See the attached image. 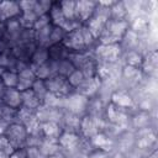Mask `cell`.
<instances>
[{
  "label": "cell",
  "mask_w": 158,
  "mask_h": 158,
  "mask_svg": "<svg viewBox=\"0 0 158 158\" xmlns=\"http://www.w3.org/2000/svg\"><path fill=\"white\" fill-rule=\"evenodd\" d=\"M35 2L36 0H23V1H19L21 12L22 11H32L35 7Z\"/></svg>",
  "instance_id": "27"
},
{
  "label": "cell",
  "mask_w": 158,
  "mask_h": 158,
  "mask_svg": "<svg viewBox=\"0 0 158 158\" xmlns=\"http://www.w3.org/2000/svg\"><path fill=\"white\" fill-rule=\"evenodd\" d=\"M52 28H53V25L49 23V25H47L44 27H41L38 30H33L36 46L48 47V44H49V36H51Z\"/></svg>",
  "instance_id": "12"
},
{
  "label": "cell",
  "mask_w": 158,
  "mask_h": 158,
  "mask_svg": "<svg viewBox=\"0 0 158 158\" xmlns=\"http://www.w3.org/2000/svg\"><path fill=\"white\" fill-rule=\"evenodd\" d=\"M27 158H47L46 153L40 146H26L25 147Z\"/></svg>",
  "instance_id": "24"
},
{
  "label": "cell",
  "mask_w": 158,
  "mask_h": 158,
  "mask_svg": "<svg viewBox=\"0 0 158 158\" xmlns=\"http://www.w3.org/2000/svg\"><path fill=\"white\" fill-rule=\"evenodd\" d=\"M0 151H2V152H5V153H7L9 156L15 151L14 146L9 142V139H7L4 135H0Z\"/></svg>",
  "instance_id": "25"
},
{
  "label": "cell",
  "mask_w": 158,
  "mask_h": 158,
  "mask_svg": "<svg viewBox=\"0 0 158 158\" xmlns=\"http://www.w3.org/2000/svg\"><path fill=\"white\" fill-rule=\"evenodd\" d=\"M5 91H6V86L4 85V83L0 79V104H2V98H4Z\"/></svg>",
  "instance_id": "30"
},
{
  "label": "cell",
  "mask_w": 158,
  "mask_h": 158,
  "mask_svg": "<svg viewBox=\"0 0 158 158\" xmlns=\"http://www.w3.org/2000/svg\"><path fill=\"white\" fill-rule=\"evenodd\" d=\"M98 1L79 0L77 1V21L79 23H85L94 14Z\"/></svg>",
  "instance_id": "7"
},
{
  "label": "cell",
  "mask_w": 158,
  "mask_h": 158,
  "mask_svg": "<svg viewBox=\"0 0 158 158\" xmlns=\"http://www.w3.org/2000/svg\"><path fill=\"white\" fill-rule=\"evenodd\" d=\"M21 99H22V107L30 109L32 111H37L38 107L42 105V101L33 94L31 89L26 91H21Z\"/></svg>",
  "instance_id": "13"
},
{
  "label": "cell",
  "mask_w": 158,
  "mask_h": 158,
  "mask_svg": "<svg viewBox=\"0 0 158 158\" xmlns=\"http://www.w3.org/2000/svg\"><path fill=\"white\" fill-rule=\"evenodd\" d=\"M85 158H109V153H106V152H104L101 149L94 148L91 152H89L85 156Z\"/></svg>",
  "instance_id": "26"
},
{
  "label": "cell",
  "mask_w": 158,
  "mask_h": 158,
  "mask_svg": "<svg viewBox=\"0 0 158 158\" xmlns=\"http://www.w3.org/2000/svg\"><path fill=\"white\" fill-rule=\"evenodd\" d=\"M47 158H67V156L60 151V149H58V151H56L54 153H52V154H49Z\"/></svg>",
  "instance_id": "29"
},
{
  "label": "cell",
  "mask_w": 158,
  "mask_h": 158,
  "mask_svg": "<svg viewBox=\"0 0 158 158\" xmlns=\"http://www.w3.org/2000/svg\"><path fill=\"white\" fill-rule=\"evenodd\" d=\"M10 158H27L25 147H23V148H16V149L10 154Z\"/></svg>",
  "instance_id": "28"
},
{
  "label": "cell",
  "mask_w": 158,
  "mask_h": 158,
  "mask_svg": "<svg viewBox=\"0 0 158 158\" xmlns=\"http://www.w3.org/2000/svg\"><path fill=\"white\" fill-rule=\"evenodd\" d=\"M4 136L9 139V142L14 146V148H23L26 146V139L28 136V132L26 127L19 122H12L7 126L6 131L4 132Z\"/></svg>",
  "instance_id": "4"
},
{
  "label": "cell",
  "mask_w": 158,
  "mask_h": 158,
  "mask_svg": "<svg viewBox=\"0 0 158 158\" xmlns=\"http://www.w3.org/2000/svg\"><path fill=\"white\" fill-rule=\"evenodd\" d=\"M49 60V53H48V47H42V46H37L30 58V65H40V64H44Z\"/></svg>",
  "instance_id": "14"
},
{
  "label": "cell",
  "mask_w": 158,
  "mask_h": 158,
  "mask_svg": "<svg viewBox=\"0 0 158 158\" xmlns=\"http://www.w3.org/2000/svg\"><path fill=\"white\" fill-rule=\"evenodd\" d=\"M52 4H53V1H49V0H36L35 7H33V12L37 16L47 15L49 12V9H51Z\"/></svg>",
  "instance_id": "23"
},
{
  "label": "cell",
  "mask_w": 158,
  "mask_h": 158,
  "mask_svg": "<svg viewBox=\"0 0 158 158\" xmlns=\"http://www.w3.org/2000/svg\"><path fill=\"white\" fill-rule=\"evenodd\" d=\"M40 128L44 136V138L51 139L57 142L60 133H62V127L58 122H43L40 123Z\"/></svg>",
  "instance_id": "11"
},
{
  "label": "cell",
  "mask_w": 158,
  "mask_h": 158,
  "mask_svg": "<svg viewBox=\"0 0 158 158\" xmlns=\"http://www.w3.org/2000/svg\"><path fill=\"white\" fill-rule=\"evenodd\" d=\"M21 14L19 1H0V23L17 19Z\"/></svg>",
  "instance_id": "8"
},
{
  "label": "cell",
  "mask_w": 158,
  "mask_h": 158,
  "mask_svg": "<svg viewBox=\"0 0 158 158\" xmlns=\"http://www.w3.org/2000/svg\"><path fill=\"white\" fill-rule=\"evenodd\" d=\"M67 80L69 83V85L73 88V90H77L85 80V75L83 74L81 70L79 69H74L68 77H67Z\"/></svg>",
  "instance_id": "20"
},
{
  "label": "cell",
  "mask_w": 158,
  "mask_h": 158,
  "mask_svg": "<svg viewBox=\"0 0 158 158\" xmlns=\"http://www.w3.org/2000/svg\"><path fill=\"white\" fill-rule=\"evenodd\" d=\"M79 27V26H78ZM74 28L73 31L68 32L64 41L62 42V44L68 49L69 53H74V52H86L89 51L83 41V37L80 35L79 28Z\"/></svg>",
  "instance_id": "5"
},
{
  "label": "cell",
  "mask_w": 158,
  "mask_h": 158,
  "mask_svg": "<svg viewBox=\"0 0 158 158\" xmlns=\"http://www.w3.org/2000/svg\"><path fill=\"white\" fill-rule=\"evenodd\" d=\"M2 106H4V104H0V120L2 118Z\"/></svg>",
  "instance_id": "32"
},
{
  "label": "cell",
  "mask_w": 158,
  "mask_h": 158,
  "mask_svg": "<svg viewBox=\"0 0 158 158\" xmlns=\"http://www.w3.org/2000/svg\"><path fill=\"white\" fill-rule=\"evenodd\" d=\"M0 79L4 83V85L9 88H16L17 86V72L11 70V69H4L2 73L0 74Z\"/></svg>",
  "instance_id": "19"
},
{
  "label": "cell",
  "mask_w": 158,
  "mask_h": 158,
  "mask_svg": "<svg viewBox=\"0 0 158 158\" xmlns=\"http://www.w3.org/2000/svg\"><path fill=\"white\" fill-rule=\"evenodd\" d=\"M2 104L14 110H19L22 106L21 91H19L16 88H6V91L2 98Z\"/></svg>",
  "instance_id": "10"
},
{
  "label": "cell",
  "mask_w": 158,
  "mask_h": 158,
  "mask_svg": "<svg viewBox=\"0 0 158 158\" xmlns=\"http://www.w3.org/2000/svg\"><path fill=\"white\" fill-rule=\"evenodd\" d=\"M128 28L130 23L127 20L110 19L98 37L96 42L98 44H118Z\"/></svg>",
  "instance_id": "1"
},
{
  "label": "cell",
  "mask_w": 158,
  "mask_h": 158,
  "mask_svg": "<svg viewBox=\"0 0 158 158\" xmlns=\"http://www.w3.org/2000/svg\"><path fill=\"white\" fill-rule=\"evenodd\" d=\"M48 53H49V60H53V62H58V60H62L64 58H68V54H69L68 49L62 43L49 46Z\"/></svg>",
  "instance_id": "16"
},
{
  "label": "cell",
  "mask_w": 158,
  "mask_h": 158,
  "mask_svg": "<svg viewBox=\"0 0 158 158\" xmlns=\"http://www.w3.org/2000/svg\"><path fill=\"white\" fill-rule=\"evenodd\" d=\"M98 64H110L121 60L122 51L118 44H98L90 51Z\"/></svg>",
  "instance_id": "2"
},
{
  "label": "cell",
  "mask_w": 158,
  "mask_h": 158,
  "mask_svg": "<svg viewBox=\"0 0 158 158\" xmlns=\"http://www.w3.org/2000/svg\"><path fill=\"white\" fill-rule=\"evenodd\" d=\"M37 15L32 11H22L19 16V21L22 26V28H27V30H33V26L37 21Z\"/></svg>",
  "instance_id": "17"
},
{
  "label": "cell",
  "mask_w": 158,
  "mask_h": 158,
  "mask_svg": "<svg viewBox=\"0 0 158 158\" xmlns=\"http://www.w3.org/2000/svg\"><path fill=\"white\" fill-rule=\"evenodd\" d=\"M59 6L60 10L64 15V17L68 21H77V1L74 0H64V1H59Z\"/></svg>",
  "instance_id": "15"
},
{
  "label": "cell",
  "mask_w": 158,
  "mask_h": 158,
  "mask_svg": "<svg viewBox=\"0 0 158 158\" xmlns=\"http://www.w3.org/2000/svg\"><path fill=\"white\" fill-rule=\"evenodd\" d=\"M62 115H63V110L60 107L47 106V105H41L38 110L36 111V116L40 123H43V122H58L59 123Z\"/></svg>",
  "instance_id": "6"
},
{
  "label": "cell",
  "mask_w": 158,
  "mask_h": 158,
  "mask_svg": "<svg viewBox=\"0 0 158 158\" xmlns=\"http://www.w3.org/2000/svg\"><path fill=\"white\" fill-rule=\"evenodd\" d=\"M74 69H75V67L69 60V58H64L62 60L56 62V74H58L60 77L67 78Z\"/></svg>",
  "instance_id": "18"
},
{
  "label": "cell",
  "mask_w": 158,
  "mask_h": 158,
  "mask_svg": "<svg viewBox=\"0 0 158 158\" xmlns=\"http://www.w3.org/2000/svg\"><path fill=\"white\" fill-rule=\"evenodd\" d=\"M68 32H65L62 27H58V26H53L52 28V32H51V36H49V46H53V44H59L64 41L65 36H67Z\"/></svg>",
  "instance_id": "22"
},
{
  "label": "cell",
  "mask_w": 158,
  "mask_h": 158,
  "mask_svg": "<svg viewBox=\"0 0 158 158\" xmlns=\"http://www.w3.org/2000/svg\"><path fill=\"white\" fill-rule=\"evenodd\" d=\"M31 90L33 91V94H35L42 102H43V100L46 99V96L48 95V90H47L46 83H44V80H42V79H36L35 83H33V85H32V88H31Z\"/></svg>",
  "instance_id": "21"
},
{
  "label": "cell",
  "mask_w": 158,
  "mask_h": 158,
  "mask_svg": "<svg viewBox=\"0 0 158 158\" xmlns=\"http://www.w3.org/2000/svg\"><path fill=\"white\" fill-rule=\"evenodd\" d=\"M0 158H10V156H9L7 153H5V152L0 151Z\"/></svg>",
  "instance_id": "31"
},
{
  "label": "cell",
  "mask_w": 158,
  "mask_h": 158,
  "mask_svg": "<svg viewBox=\"0 0 158 158\" xmlns=\"http://www.w3.org/2000/svg\"><path fill=\"white\" fill-rule=\"evenodd\" d=\"M17 86L16 89L19 91H26V90H30L35 83V80L37 79L33 70L31 69V67H26L23 69H21L20 72H17Z\"/></svg>",
  "instance_id": "9"
},
{
  "label": "cell",
  "mask_w": 158,
  "mask_h": 158,
  "mask_svg": "<svg viewBox=\"0 0 158 158\" xmlns=\"http://www.w3.org/2000/svg\"><path fill=\"white\" fill-rule=\"evenodd\" d=\"M47 90L49 94L56 95L58 98H65L67 95H69L70 93H73V88L69 85L67 78L60 77L58 74H54L52 77H49L48 79L44 80Z\"/></svg>",
  "instance_id": "3"
}]
</instances>
